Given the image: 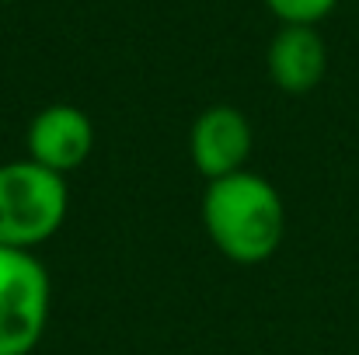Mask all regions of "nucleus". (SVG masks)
Wrapping results in <instances>:
<instances>
[{
	"instance_id": "f257e3e1",
	"label": "nucleus",
	"mask_w": 359,
	"mask_h": 355,
	"mask_svg": "<svg viewBox=\"0 0 359 355\" xmlns=\"http://www.w3.org/2000/svg\"><path fill=\"white\" fill-rule=\"evenodd\" d=\"M203 223L220 254L238 265H258L272 258L283 244L286 206L272 181L244 167L206 185Z\"/></svg>"
},
{
	"instance_id": "f03ea898",
	"label": "nucleus",
	"mask_w": 359,
	"mask_h": 355,
	"mask_svg": "<svg viewBox=\"0 0 359 355\" xmlns=\"http://www.w3.org/2000/svg\"><path fill=\"white\" fill-rule=\"evenodd\" d=\"M70 192L63 174L28 160L0 164V247L35 251L67 220Z\"/></svg>"
},
{
	"instance_id": "7ed1b4c3",
	"label": "nucleus",
	"mask_w": 359,
	"mask_h": 355,
	"mask_svg": "<svg viewBox=\"0 0 359 355\" xmlns=\"http://www.w3.org/2000/svg\"><path fill=\"white\" fill-rule=\"evenodd\" d=\"M49 272L35 251L0 247V355H28L49 324Z\"/></svg>"
},
{
	"instance_id": "20e7f679",
	"label": "nucleus",
	"mask_w": 359,
	"mask_h": 355,
	"mask_svg": "<svg viewBox=\"0 0 359 355\" xmlns=\"http://www.w3.org/2000/svg\"><path fill=\"white\" fill-rule=\"evenodd\" d=\"M251 146H255L251 122L231 105L206 109L192 122V132H189V157L206 181L244 171Z\"/></svg>"
},
{
	"instance_id": "39448f33",
	"label": "nucleus",
	"mask_w": 359,
	"mask_h": 355,
	"mask_svg": "<svg viewBox=\"0 0 359 355\" xmlns=\"http://www.w3.org/2000/svg\"><path fill=\"white\" fill-rule=\"evenodd\" d=\"M28 157L56 174L81 167L95 146V125L77 105H49L28 122Z\"/></svg>"
},
{
	"instance_id": "423d86ee",
	"label": "nucleus",
	"mask_w": 359,
	"mask_h": 355,
	"mask_svg": "<svg viewBox=\"0 0 359 355\" xmlns=\"http://www.w3.org/2000/svg\"><path fill=\"white\" fill-rule=\"evenodd\" d=\"M269 77L286 95H307L325 81L328 46L318 35V25H279L265 53Z\"/></svg>"
},
{
	"instance_id": "0eeeda50",
	"label": "nucleus",
	"mask_w": 359,
	"mask_h": 355,
	"mask_svg": "<svg viewBox=\"0 0 359 355\" xmlns=\"http://www.w3.org/2000/svg\"><path fill=\"white\" fill-rule=\"evenodd\" d=\"M265 7L279 25H318L339 7V0H265Z\"/></svg>"
}]
</instances>
